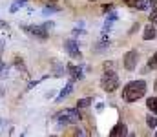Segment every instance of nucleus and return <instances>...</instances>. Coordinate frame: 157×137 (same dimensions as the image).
<instances>
[{"instance_id": "2eb2a0df", "label": "nucleus", "mask_w": 157, "mask_h": 137, "mask_svg": "<svg viewBox=\"0 0 157 137\" xmlns=\"http://www.w3.org/2000/svg\"><path fill=\"white\" fill-rule=\"evenodd\" d=\"M51 11H60V7H59V6H55V4H53V6H51V7H49V6H48V7H46V9H44V13H46V15H48V13H51Z\"/></svg>"}, {"instance_id": "b1692460", "label": "nucleus", "mask_w": 157, "mask_h": 137, "mask_svg": "<svg viewBox=\"0 0 157 137\" xmlns=\"http://www.w3.org/2000/svg\"><path fill=\"white\" fill-rule=\"evenodd\" d=\"M90 2H95V0H90Z\"/></svg>"}, {"instance_id": "423d86ee", "label": "nucleus", "mask_w": 157, "mask_h": 137, "mask_svg": "<svg viewBox=\"0 0 157 137\" xmlns=\"http://www.w3.org/2000/svg\"><path fill=\"white\" fill-rule=\"evenodd\" d=\"M64 48L68 49L70 57H73V59H78V57H80V51H78V44L75 42V40H66V42H64Z\"/></svg>"}, {"instance_id": "ddd939ff", "label": "nucleus", "mask_w": 157, "mask_h": 137, "mask_svg": "<svg viewBox=\"0 0 157 137\" xmlns=\"http://www.w3.org/2000/svg\"><path fill=\"white\" fill-rule=\"evenodd\" d=\"M146 123H148L150 128H155L157 126V117L155 115H148V117H146Z\"/></svg>"}, {"instance_id": "7ed1b4c3", "label": "nucleus", "mask_w": 157, "mask_h": 137, "mask_svg": "<svg viewBox=\"0 0 157 137\" xmlns=\"http://www.w3.org/2000/svg\"><path fill=\"white\" fill-rule=\"evenodd\" d=\"M78 119H80V113L77 110H64L59 115V123L60 124H75Z\"/></svg>"}, {"instance_id": "f03ea898", "label": "nucleus", "mask_w": 157, "mask_h": 137, "mask_svg": "<svg viewBox=\"0 0 157 137\" xmlns=\"http://www.w3.org/2000/svg\"><path fill=\"white\" fill-rule=\"evenodd\" d=\"M101 86H102V90L104 91H115L119 86V77L113 73V71H106L104 73V77H102V81H101Z\"/></svg>"}, {"instance_id": "a211bd4d", "label": "nucleus", "mask_w": 157, "mask_h": 137, "mask_svg": "<svg viewBox=\"0 0 157 137\" xmlns=\"http://www.w3.org/2000/svg\"><path fill=\"white\" fill-rule=\"evenodd\" d=\"M112 9H113V4H104V6H102V11H104V13H110Z\"/></svg>"}, {"instance_id": "39448f33", "label": "nucleus", "mask_w": 157, "mask_h": 137, "mask_svg": "<svg viewBox=\"0 0 157 137\" xmlns=\"http://www.w3.org/2000/svg\"><path fill=\"white\" fill-rule=\"evenodd\" d=\"M137 60H139V53H137L135 49L128 51V53H126V57H124V68H126L128 71L135 70V66H137Z\"/></svg>"}, {"instance_id": "1a4fd4ad", "label": "nucleus", "mask_w": 157, "mask_h": 137, "mask_svg": "<svg viewBox=\"0 0 157 137\" xmlns=\"http://www.w3.org/2000/svg\"><path fill=\"white\" fill-rule=\"evenodd\" d=\"M154 37H155V28H154V26H146V28H144V37H143V39H144V40H152Z\"/></svg>"}, {"instance_id": "aec40b11", "label": "nucleus", "mask_w": 157, "mask_h": 137, "mask_svg": "<svg viewBox=\"0 0 157 137\" xmlns=\"http://www.w3.org/2000/svg\"><path fill=\"white\" fill-rule=\"evenodd\" d=\"M39 2H44V4H48V6H49V4H55V0H39Z\"/></svg>"}, {"instance_id": "f8f14e48", "label": "nucleus", "mask_w": 157, "mask_h": 137, "mask_svg": "<svg viewBox=\"0 0 157 137\" xmlns=\"http://www.w3.org/2000/svg\"><path fill=\"white\" fill-rule=\"evenodd\" d=\"M91 104V97H86V99H80L77 102V108H88Z\"/></svg>"}, {"instance_id": "20e7f679", "label": "nucleus", "mask_w": 157, "mask_h": 137, "mask_svg": "<svg viewBox=\"0 0 157 137\" xmlns=\"http://www.w3.org/2000/svg\"><path fill=\"white\" fill-rule=\"evenodd\" d=\"M26 33L33 35V37H39V39H48V28L46 26H24L22 28Z\"/></svg>"}, {"instance_id": "f3484780", "label": "nucleus", "mask_w": 157, "mask_h": 137, "mask_svg": "<svg viewBox=\"0 0 157 137\" xmlns=\"http://www.w3.org/2000/svg\"><path fill=\"white\" fill-rule=\"evenodd\" d=\"M148 4H150V2H141V0H139L135 7H137V9H146V7H148Z\"/></svg>"}, {"instance_id": "412c9836", "label": "nucleus", "mask_w": 157, "mask_h": 137, "mask_svg": "<svg viewBox=\"0 0 157 137\" xmlns=\"http://www.w3.org/2000/svg\"><path fill=\"white\" fill-rule=\"evenodd\" d=\"M150 4H152V6H157V0H152V2H150Z\"/></svg>"}, {"instance_id": "0eeeda50", "label": "nucleus", "mask_w": 157, "mask_h": 137, "mask_svg": "<svg viewBox=\"0 0 157 137\" xmlns=\"http://www.w3.org/2000/svg\"><path fill=\"white\" fill-rule=\"evenodd\" d=\"M110 135L117 137V135H126V126L121 123V124H117L115 128H112V132H110Z\"/></svg>"}, {"instance_id": "9d476101", "label": "nucleus", "mask_w": 157, "mask_h": 137, "mask_svg": "<svg viewBox=\"0 0 157 137\" xmlns=\"http://www.w3.org/2000/svg\"><path fill=\"white\" fill-rule=\"evenodd\" d=\"M71 90H73V81H70V82H68V86L60 91V95H59V99H57V101H62L64 97H68V93H70Z\"/></svg>"}, {"instance_id": "6ab92c4d", "label": "nucleus", "mask_w": 157, "mask_h": 137, "mask_svg": "<svg viewBox=\"0 0 157 137\" xmlns=\"http://www.w3.org/2000/svg\"><path fill=\"white\" fill-rule=\"evenodd\" d=\"M137 2H139V0H124V4H128L130 7H135V6H137Z\"/></svg>"}, {"instance_id": "9b49d317", "label": "nucleus", "mask_w": 157, "mask_h": 137, "mask_svg": "<svg viewBox=\"0 0 157 137\" xmlns=\"http://www.w3.org/2000/svg\"><path fill=\"white\" fill-rule=\"evenodd\" d=\"M146 104H148V108L157 115V97H150V99L146 101Z\"/></svg>"}, {"instance_id": "5701e85b", "label": "nucleus", "mask_w": 157, "mask_h": 137, "mask_svg": "<svg viewBox=\"0 0 157 137\" xmlns=\"http://www.w3.org/2000/svg\"><path fill=\"white\" fill-rule=\"evenodd\" d=\"M0 70H2V62H0Z\"/></svg>"}, {"instance_id": "4468645a", "label": "nucleus", "mask_w": 157, "mask_h": 137, "mask_svg": "<svg viewBox=\"0 0 157 137\" xmlns=\"http://www.w3.org/2000/svg\"><path fill=\"white\" fill-rule=\"evenodd\" d=\"M148 66H150L152 70H157V53L152 57V59H150V60H148Z\"/></svg>"}, {"instance_id": "393cba45", "label": "nucleus", "mask_w": 157, "mask_h": 137, "mask_svg": "<svg viewBox=\"0 0 157 137\" xmlns=\"http://www.w3.org/2000/svg\"><path fill=\"white\" fill-rule=\"evenodd\" d=\"M0 124H2V121H0Z\"/></svg>"}, {"instance_id": "dca6fc26", "label": "nucleus", "mask_w": 157, "mask_h": 137, "mask_svg": "<svg viewBox=\"0 0 157 137\" xmlns=\"http://www.w3.org/2000/svg\"><path fill=\"white\" fill-rule=\"evenodd\" d=\"M150 22H154V24H157V7L150 13Z\"/></svg>"}, {"instance_id": "6e6552de", "label": "nucleus", "mask_w": 157, "mask_h": 137, "mask_svg": "<svg viewBox=\"0 0 157 137\" xmlns=\"http://www.w3.org/2000/svg\"><path fill=\"white\" fill-rule=\"evenodd\" d=\"M68 70H70V73H71V81H77L82 77V73H80V70H78L77 66H73V64H68Z\"/></svg>"}, {"instance_id": "4be33fe9", "label": "nucleus", "mask_w": 157, "mask_h": 137, "mask_svg": "<svg viewBox=\"0 0 157 137\" xmlns=\"http://www.w3.org/2000/svg\"><path fill=\"white\" fill-rule=\"evenodd\" d=\"M155 91H157V81H155Z\"/></svg>"}, {"instance_id": "f257e3e1", "label": "nucleus", "mask_w": 157, "mask_h": 137, "mask_svg": "<svg viewBox=\"0 0 157 137\" xmlns=\"http://www.w3.org/2000/svg\"><path fill=\"white\" fill-rule=\"evenodd\" d=\"M144 93H146V82H144V81H133V82H130V84L124 88L122 97H124L126 102H135V101L141 99Z\"/></svg>"}]
</instances>
